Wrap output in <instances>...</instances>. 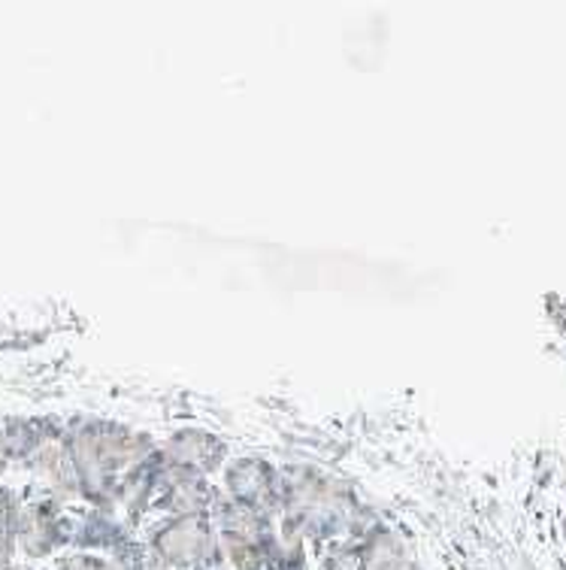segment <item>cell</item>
<instances>
[{"label": "cell", "instance_id": "obj_11", "mask_svg": "<svg viewBox=\"0 0 566 570\" xmlns=\"http://www.w3.org/2000/svg\"><path fill=\"white\" fill-rule=\"evenodd\" d=\"M564 540H566V515H564Z\"/></svg>", "mask_w": 566, "mask_h": 570}, {"label": "cell", "instance_id": "obj_5", "mask_svg": "<svg viewBox=\"0 0 566 570\" xmlns=\"http://www.w3.org/2000/svg\"><path fill=\"white\" fill-rule=\"evenodd\" d=\"M358 552L364 570H404L409 561L406 547L394 534H373L367 547Z\"/></svg>", "mask_w": 566, "mask_h": 570}, {"label": "cell", "instance_id": "obj_9", "mask_svg": "<svg viewBox=\"0 0 566 570\" xmlns=\"http://www.w3.org/2000/svg\"><path fill=\"white\" fill-rule=\"evenodd\" d=\"M10 468V461H7V452H3V416H0V473Z\"/></svg>", "mask_w": 566, "mask_h": 570}, {"label": "cell", "instance_id": "obj_1", "mask_svg": "<svg viewBox=\"0 0 566 570\" xmlns=\"http://www.w3.org/2000/svg\"><path fill=\"white\" fill-rule=\"evenodd\" d=\"M67 543H73V515L52 498H24L16 519V549L28 559H46Z\"/></svg>", "mask_w": 566, "mask_h": 570}, {"label": "cell", "instance_id": "obj_7", "mask_svg": "<svg viewBox=\"0 0 566 570\" xmlns=\"http://www.w3.org/2000/svg\"><path fill=\"white\" fill-rule=\"evenodd\" d=\"M552 318L555 325L566 334V297H552Z\"/></svg>", "mask_w": 566, "mask_h": 570}, {"label": "cell", "instance_id": "obj_8", "mask_svg": "<svg viewBox=\"0 0 566 570\" xmlns=\"http://www.w3.org/2000/svg\"><path fill=\"white\" fill-rule=\"evenodd\" d=\"M12 552H16V543H12V540L0 538V570L12 568Z\"/></svg>", "mask_w": 566, "mask_h": 570}, {"label": "cell", "instance_id": "obj_3", "mask_svg": "<svg viewBox=\"0 0 566 570\" xmlns=\"http://www.w3.org/2000/svg\"><path fill=\"white\" fill-rule=\"evenodd\" d=\"M228 489L234 501L249 507L251 513L267 515L282 501V483H276L272 471L258 459H240L228 468Z\"/></svg>", "mask_w": 566, "mask_h": 570}, {"label": "cell", "instance_id": "obj_10", "mask_svg": "<svg viewBox=\"0 0 566 570\" xmlns=\"http://www.w3.org/2000/svg\"><path fill=\"white\" fill-rule=\"evenodd\" d=\"M10 570H33V568H22V564H12Z\"/></svg>", "mask_w": 566, "mask_h": 570}, {"label": "cell", "instance_id": "obj_4", "mask_svg": "<svg viewBox=\"0 0 566 570\" xmlns=\"http://www.w3.org/2000/svg\"><path fill=\"white\" fill-rule=\"evenodd\" d=\"M221 455H225V446L203 431H182L163 446V459L170 468H182L191 473L216 471Z\"/></svg>", "mask_w": 566, "mask_h": 570}, {"label": "cell", "instance_id": "obj_6", "mask_svg": "<svg viewBox=\"0 0 566 570\" xmlns=\"http://www.w3.org/2000/svg\"><path fill=\"white\" fill-rule=\"evenodd\" d=\"M54 570H121L116 561L100 559L91 552H77V556H64V559L54 564Z\"/></svg>", "mask_w": 566, "mask_h": 570}, {"label": "cell", "instance_id": "obj_2", "mask_svg": "<svg viewBox=\"0 0 566 570\" xmlns=\"http://www.w3.org/2000/svg\"><path fill=\"white\" fill-rule=\"evenodd\" d=\"M152 552L155 559L173 568L203 564L216 556V534L203 515H176L173 522L155 531Z\"/></svg>", "mask_w": 566, "mask_h": 570}]
</instances>
